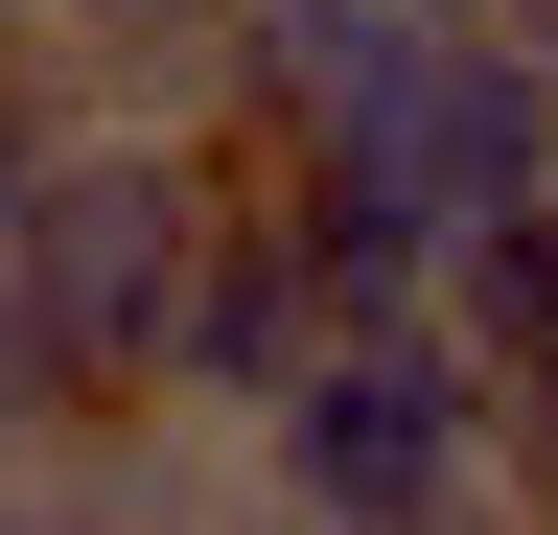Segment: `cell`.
<instances>
[{
	"instance_id": "6da1fadb",
	"label": "cell",
	"mask_w": 558,
	"mask_h": 535,
	"mask_svg": "<svg viewBox=\"0 0 558 535\" xmlns=\"http://www.w3.org/2000/svg\"><path fill=\"white\" fill-rule=\"evenodd\" d=\"M233 465L279 512H488V373L442 350V303H326L303 326V373L233 420Z\"/></svg>"
},
{
	"instance_id": "8992f818",
	"label": "cell",
	"mask_w": 558,
	"mask_h": 535,
	"mask_svg": "<svg viewBox=\"0 0 558 535\" xmlns=\"http://www.w3.org/2000/svg\"><path fill=\"white\" fill-rule=\"evenodd\" d=\"M209 47H233V0H47L24 71L70 117H209Z\"/></svg>"
},
{
	"instance_id": "277c9868",
	"label": "cell",
	"mask_w": 558,
	"mask_h": 535,
	"mask_svg": "<svg viewBox=\"0 0 558 535\" xmlns=\"http://www.w3.org/2000/svg\"><path fill=\"white\" fill-rule=\"evenodd\" d=\"M303 326H326V280H303L256 210H209V233H186V280H163V350H140V420H209V442H233L256 396L303 373Z\"/></svg>"
},
{
	"instance_id": "ba28073f",
	"label": "cell",
	"mask_w": 558,
	"mask_h": 535,
	"mask_svg": "<svg viewBox=\"0 0 558 535\" xmlns=\"http://www.w3.org/2000/svg\"><path fill=\"white\" fill-rule=\"evenodd\" d=\"M24 47H47V0H0V71H24Z\"/></svg>"
},
{
	"instance_id": "7a4b0ae2",
	"label": "cell",
	"mask_w": 558,
	"mask_h": 535,
	"mask_svg": "<svg viewBox=\"0 0 558 535\" xmlns=\"http://www.w3.org/2000/svg\"><path fill=\"white\" fill-rule=\"evenodd\" d=\"M209 210H233V141H209V117H47V186H24V256H0V280L47 303V350L94 396H140L163 280H186Z\"/></svg>"
},
{
	"instance_id": "5b68a950",
	"label": "cell",
	"mask_w": 558,
	"mask_h": 535,
	"mask_svg": "<svg viewBox=\"0 0 558 535\" xmlns=\"http://www.w3.org/2000/svg\"><path fill=\"white\" fill-rule=\"evenodd\" d=\"M418 303H442V350L488 373V420H558V186H512V210H465Z\"/></svg>"
},
{
	"instance_id": "9c48e42d",
	"label": "cell",
	"mask_w": 558,
	"mask_h": 535,
	"mask_svg": "<svg viewBox=\"0 0 558 535\" xmlns=\"http://www.w3.org/2000/svg\"><path fill=\"white\" fill-rule=\"evenodd\" d=\"M418 24H465V0H418Z\"/></svg>"
},
{
	"instance_id": "52a82bcc",
	"label": "cell",
	"mask_w": 558,
	"mask_h": 535,
	"mask_svg": "<svg viewBox=\"0 0 558 535\" xmlns=\"http://www.w3.org/2000/svg\"><path fill=\"white\" fill-rule=\"evenodd\" d=\"M488 512H558V420H488Z\"/></svg>"
},
{
	"instance_id": "3957f363",
	"label": "cell",
	"mask_w": 558,
	"mask_h": 535,
	"mask_svg": "<svg viewBox=\"0 0 558 535\" xmlns=\"http://www.w3.org/2000/svg\"><path fill=\"white\" fill-rule=\"evenodd\" d=\"M373 141L442 186V233H465V210H512V186H558V47L512 24V0H465V24H418V47H396Z\"/></svg>"
}]
</instances>
